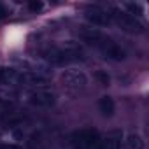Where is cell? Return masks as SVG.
<instances>
[{
  "label": "cell",
  "mask_w": 149,
  "mask_h": 149,
  "mask_svg": "<svg viewBox=\"0 0 149 149\" xmlns=\"http://www.w3.org/2000/svg\"><path fill=\"white\" fill-rule=\"evenodd\" d=\"M70 144L74 149H102V139L97 130L84 128L74 132L70 137Z\"/></svg>",
  "instance_id": "obj_1"
},
{
  "label": "cell",
  "mask_w": 149,
  "mask_h": 149,
  "mask_svg": "<svg viewBox=\"0 0 149 149\" xmlns=\"http://www.w3.org/2000/svg\"><path fill=\"white\" fill-rule=\"evenodd\" d=\"M109 16H111V21H114L121 30H125L128 33H142L144 32V25L137 18L130 16L126 11H121L118 7H111Z\"/></svg>",
  "instance_id": "obj_2"
},
{
  "label": "cell",
  "mask_w": 149,
  "mask_h": 149,
  "mask_svg": "<svg viewBox=\"0 0 149 149\" xmlns=\"http://www.w3.org/2000/svg\"><path fill=\"white\" fill-rule=\"evenodd\" d=\"M60 81L61 84L65 86V90L72 91V93H79L83 91L86 86H88V77L86 74L79 68H68V70H63L61 76H60Z\"/></svg>",
  "instance_id": "obj_3"
},
{
  "label": "cell",
  "mask_w": 149,
  "mask_h": 149,
  "mask_svg": "<svg viewBox=\"0 0 149 149\" xmlns=\"http://www.w3.org/2000/svg\"><path fill=\"white\" fill-rule=\"evenodd\" d=\"M26 100L30 105L33 107H39V109H49L56 104V95L49 90H32L28 95H26Z\"/></svg>",
  "instance_id": "obj_4"
},
{
  "label": "cell",
  "mask_w": 149,
  "mask_h": 149,
  "mask_svg": "<svg viewBox=\"0 0 149 149\" xmlns=\"http://www.w3.org/2000/svg\"><path fill=\"white\" fill-rule=\"evenodd\" d=\"M84 18L93 25V26H109L112 21H111V16H109V11L107 9H102L100 6H91L86 9L84 13Z\"/></svg>",
  "instance_id": "obj_5"
},
{
  "label": "cell",
  "mask_w": 149,
  "mask_h": 149,
  "mask_svg": "<svg viewBox=\"0 0 149 149\" xmlns=\"http://www.w3.org/2000/svg\"><path fill=\"white\" fill-rule=\"evenodd\" d=\"M98 49H100L107 58H111V60H114V61H121V60L126 58L125 49H121V46H118V44H116L114 40H111V39H104V40L100 42Z\"/></svg>",
  "instance_id": "obj_6"
},
{
  "label": "cell",
  "mask_w": 149,
  "mask_h": 149,
  "mask_svg": "<svg viewBox=\"0 0 149 149\" xmlns=\"http://www.w3.org/2000/svg\"><path fill=\"white\" fill-rule=\"evenodd\" d=\"M77 33H79V39H81V40H84L86 44L95 46V47H98L100 42L105 39V37L102 35V32L97 30V28H93V26H79Z\"/></svg>",
  "instance_id": "obj_7"
},
{
  "label": "cell",
  "mask_w": 149,
  "mask_h": 149,
  "mask_svg": "<svg viewBox=\"0 0 149 149\" xmlns=\"http://www.w3.org/2000/svg\"><path fill=\"white\" fill-rule=\"evenodd\" d=\"M0 84L2 86H19L21 72L9 67H0Z\"/></svg>",
  "instance_id": "obj_8"
},
{
  "label": "cell",
  "mask_w": 149,
  "mask_h": 149,
  "mask_svg": "<svg viewBox=\"0 0 149 149\" xmlns=\"http://www.w3.org/2000/svg\"><path fill=\"white\" fill-rule=\"evenodd\" d=\"M102 149H121V132L112 130L102 140Z\"/></svg>",
  "instance_id": "obj_9"
},
{
  "label": "cell",
  "mask_w": 149,
  "mask_h": 149,
  "mask_svg": "<svg viewBox=\"0 0 149 149\" xmlns=\"http://www.w3.org/2000/svg\"><path fill=\"white\" fill-rule=\"evenodd\" d=\"M98 109H100V112L104 116H107V118L112 116L114 114V100L111 97H102L98 100Z\"/></svg>",
  "instance_id": "obj_10"
},
{
  "label": "cell",
  "mask_w": 149,
  "mask_h": 149,
  "mask_svg": "<svg viewBox=\"0 0 149 149\" xmlns=\"http://www.w3.org/2000/svg\"><path fill=\"white\" fill-rule=\"evenodd\" d=\"M125 149H144V140L139 133H130L125 140Z\"/></svg>",
  "instance_id": "obj_11"
},
{
  "label": "cell",
  "mask_w": 149,
  "mask_h": 149,
  "mask_svg": "<svg viewBox=\"0 0 149 149\" xmlns=\"http://www.w3.org/2000/svg\"><path fill=\"white\" fill-rule=\"evenodd\" d=\"M125 9L130 16H140L144 14V6L142 4H137V2H125Z\"/></svg>",
  "instance_id": "obj_12"
},
{
  "label": "cell",
  "mask_w": 149,
  "mask_h": 149,
  "mask_svg": "<svg viewBox=\"0 0 149 149\" xmlns=\"http://www.w3.org/2000/svg\"><path fill=\"white\" fill-rule=\"evenodd\" d=\"M42 7H44V4L40 2V0H30V2H28V9H30V11H33V13L42 11Z\"/></svg>",
  "instance_id": "obj_13"
},
{
  "label": "cell",
  "mask_w": 149,
  "mask_h": 149,
  "mask_svg": "<svg viewBox=\"0 0 149 149\" xmlns=\"http://www.w3.org/2000/svg\"><path fill=\"white\" fill-rule=\"evenodd\" d=\"M95 76H97V79H98V81H100L104 86H107V84H109V81H111V77L107 76L105 72H102V70H98V72L95 74Z\"/></svg>",
  "instance_id": "obj_14"
},
{
  "label": "cell",
  "mask_w": 149,
  "mask_h": 149,
  "mask_svg": "<svg viewBox=\"0 0 149 149\" xmlns=\"http://www.w3.org/2000/svg\"><path fill=\"white\" fill-rule=\"evenodd\" d=\"M7 14H9V11L6 9V6H2V4H0V19H4Z\"/></svg>",
  "instance_id": "obj_15"
},
{
  "label": "cell",
  "mask_w": 149,
  "mask_h": 149,
  "mask_svg": "<svg viewBox=\"0 0 149 149\" xmlns=\"http://www.w3.org/2000/svg\"><path fill=\"white\" fill-rule=\"evenodd\" d=\"M0 149H21L19 146H14V144H2Z\"/></svg>",
  "instance_id": "obj_16"
}]
</instances>
